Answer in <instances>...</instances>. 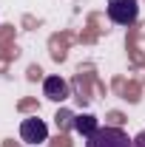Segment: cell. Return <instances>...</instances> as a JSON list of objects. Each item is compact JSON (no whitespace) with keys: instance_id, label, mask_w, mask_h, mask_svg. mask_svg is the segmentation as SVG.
<instances>
[{"instance_id":"1","label":"cell","mask_w":145,"mask_h":147,"mask_svg":"<svg viewBox=\"0 0 145 147\" xmlns=\"http://www.w3.org/2000/svg\"><path fill=\"white\" fill-rule=\"evenodd\" d=\"M100 85V79H97V74H94V65H80V71L74 74L71 79V91H74V99L85 108L91 99V88H97Z\"/></svg>"},{"instance_id":"2","label":"cell","mask_w":145,"mask_h":147,"mask_svg":"<svg viewBox=\"0 0 145 147\" xmlns=\"http://www.w3.org/2000/svg\"><path fill=\"white\" fill-rule=\"evenodd\" d=\"M85 147H134V142L128 139V133L122 127H111V125H105V127H100L97 133L88 136Z\"/></svg>"},{"instance_id":"3","label":"cell","mask_w":145,"mask_h":147,"mask_svg":"<svg viewBox=\"0 0 145 147\" xmlns=\"http://www.w3.org/2000/svg\"><path fill=\"white\" fill-rule=\"evenodd\" d=\"M108 20L117 23V26H134L137 23V14H140V6L137 0H108Z\"/></svg>"},{"instance_id":"4","label":"cell","mask_w":145,"mask_h":147,"mask_svg":"<svg viewBox=\"0 0 145 147\" xmlns=\"http://www.w3.org/2000/svg\"><path fill=\"white\" fill-rule=\"evenodd\" d=\"M20 136H23V142H29V144H40V142H46L49 139V127H46V122L43 119H23V125H20Z\"/></svg>"},{"instance_id":"5","label":"cell","mask_w":145,"mask_h":147,"mask_svg":"<svg viewBox=\"0 0 145 147\" xmlns=\"http://www.w3.org/2000/svg\"><path fill=\"white\" fill-rule=\"evenodd\" d=\"M111 88H114V93H117L120 99H125V102H140V99H142V85H140L137 79H125V76H114Z\"/></svg>"},{"instance_id":"6","label":"cell","mask_w":145,"mask_h":147,"mask_svg":"<svg viewBox=\"0 0 145 147\" xmlns=\"http://www.w3.org/2000/svg\"><path fill=\"white\" fill-rule=\"evenodd\" d=\"M77 37L71 34V31H57V34L49 37V54H51V59L54 62H63L66 57H68V45H71Z\"/></svg>"},{"instance_id":"7","label":"cell","mask_w":145,"mask_h":147,"mask_svg":"<svg viewBox=\"0 0 145 147\" xmlns=\"http://www.w3.org/2000/svg\"><path fill=\"white\" fill-rule=\"evenodd\" d=\"M43 91L51 102H63L71 96V82H66L63 76H46L43 79Z\"/></svg>"},{"instance_id":"8","label":"cell","mask_w":145,"mask_h":147,"mask_svg":"<svg viewBox=\"0 0 145 147\" xmlns=\"http://www.w3.org/2000/svg\"><path fill=\"white\" fill-rule=\"evenodd\" d=\"M100 23H103V17H100V14H88V23H85V31L80 34V42H85V45L97 42V37L105 31V28H100Z\"/></svg>"},{"instance_id":"9","label":"cell","mask_w":145,"mask_h":147,"mask_svg":"<svg viewBox=\"0 0 145 147\" xmlns=\"http://www.w3.org/2000/svg\"><path fill=\"white\" fill-rule=\"evenodd\" d=\"M74 130H77L80 136H85V139H88L91 133H97V130H100L97 116H91V113H80V116H74Z\"/></svg>"},{"instance_id":"10","label":"cell","mask_w":145,"mask_h":147,"mask_svg":"<svg viewBox=\"0 0 145 147\" xmlns=\"http://www.w3.org/2000/svg\"><path fill=\"white\" fill-rule=\"evenodd\" d=\"M54 125H57L60 133H68V130L74 127V113H71V110H66V108H60L54 113Z\"/></svg>"},{"instance_id":"11","label":"cell","mask_w":145,"mask_h":147,"mask_svg":"<svg viewBox=\"0 0 145 147\" xmlns=\"http://www.w3.org/2000/svg\"><path fill=\"white\" fill-rule=\"evenodd\" d=\"M9 45H14V26H3L0 28V51L9 48Z\"/></svg>"},{"instance_id":"12","label":"cell","mask_w":145,"mask_h":147,"mask_svg":"<svg viewBox=\"0 0 145 147\" xmlns=\"http://www.w3.org/2000/svg\"><path fill=\"white\" fill-rule=\"evenodd\" d=\"M105 122H108L111 127H122V125H125V113H120V110H108Z\"/></svg>"},{"instance_id":"13","label":"cell","mask_w":145,"mask_h":147,"mask_svg":"<svg viewBox=\"0 0 145 147\" xmlns=\"http://www.w3.org/2000/svg\"><path fill=\"white\" fill-rule=\"evenodd\" d=\"M17 110L20 113H31V110H40V105H37V99H20Z\"/></svg>"},{"instance_id":"14","label":"cell","mask_w":145,"mask_h":147,"mask_svg":"<svg viewBox=\"0 0 145 147\" xmlns=\"http://www.w3.org/2000/svg\"><path fill=\"white\" fill-rule=\"evenodd\" d=\"M49 147H71V139H68V133H57V139H54Z\"/></svg>"},{"instance_id":"15","label":"cell","mask_w":145,"mask_h":147,"mask_svg":"<svg viewBox=\"0 0 145 147\" xmlns=\"http://www.w3.org/2000/svg\"><path fill=\"white\" fill-rule=\"evenodd\" d=\"M26 76H29V82H37V79H43V68L40 65H29Z\"/></svg>"},{"instance_id":"16","label":"cell","mask_w":145,"mask_h":147,"mask_svg":"<svg viewBox=\"0 0 145 147\" xmlns=\"http://www.w3.org/2000/svg\"><path fill=\"white\" fill-rule=\"evenodd\" d=\"M37 23H40V20H34L31 14H26V17H23V26H26V28H34Z\"/></svg>"},{"instance_id":"17","label":"cell","mask_w":145,"mask_h":147,"mask_svg":"<svg viewBox=\"0 0 145 147\" xmlns=\"http://www.w3.org/2000/svg\"><path fill=\"white\" fill-rule=\"evenodd\" d=\"M134 147H145V130L137 136V139H134Z\"/></svg>"},{"instance_id":"18","label":"cell","mask_w":145,"mask_h":147,"mask_svg":"<svg viewBox=\"0 0 145 147\" xmlns=\"http://www.w3.org/2000/svg\"><path fill=\"white\" fill-rule=\"evenodd\" d=\"M3 147H20V144L14 142V139H6V142H3Z\"/></svg>"}]
</instances>
